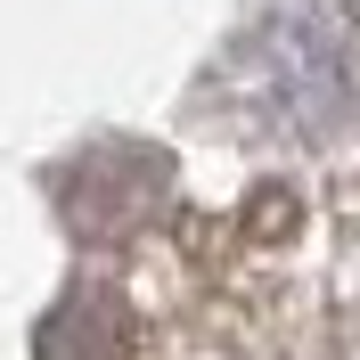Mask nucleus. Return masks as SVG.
<instances>
[{"instance_id": "1", "label": "nucleus", "mask_w": 360, "mask_h": 360, "mask_svg": "<svg viewBox=\"0 0 360 360\" xmlns=\"http://www.w3.org/2000/svg\"><path fill=\"white\" fill-rule=\"evenodd\" d=\"M205 107L238 139L328 148L360 123V58L319 0H270L262 17L213 58Z\"/></svg>"}, {"instance_id": "2", "label": "nucleus", "mask_w": 360, "mask_h": 360, "mask_svg": "<svg viewBox=\"0 0 360 360\" xmlns=\"http://www.w3.org/2000/svg\"><path fill=\"white\" fill-rule=\"evenodd\" d=\"M352 17H360V0H352Z\"/></svg>"}]
</instances>
